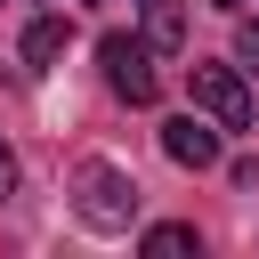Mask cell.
<instances>
[{
    "mask_svg": "<svg viewBox=\"0 0 259 259\" xmlns=\"http://www.w3.org/2000/svg\"><path fill=\"white\" fill-rule=\"evenodd\" d=\"M186 97L219 121V130H251V89H243V65H186Z\"/></svg>",
    "mask_w": 259,
    "mask_h": 259,
    "instance_id": "3957f363",
    "label": "cell"
},
{
    "mask_svg": "<svg viewBox=\"0 0 259 259\" xmlns=\"http://www.w3.org/2000/svg\"><path fill=\"white\" fill-rule=\"evenodd\" d=\"M235 65H243V73H259V16H243V24H235Z\"/></svg>",
    "mask_w": 259,
    "mask_h": 259,
    "instance_id": "ba28073f",
    "label": "cell"
},
{
    "mask_svg": "<svg viewBox=\"0 0 259 259\" xmlns=\"http://www.w3.org/2000/svg\"><path fill=\"white\" fill-rule=\"evenodd\" d=\"M138 16H146V40H154L162 57L186 49V0H138Z\"/></svg>",
    "mask_w": 259,
    "mask_h": 259,
    "instance_id": "8992f818",
    "label": "cell"
},
{
    "mask_svg": "<svg viewBox=\"0 0 259 259\" xmlns=\"http://www.w3.org/2000/svg\"><path fill=\"white\" fill-rule=\"evenodd\" d=\"M162 154H170L178 170H210V162H219V121H210L202 105H194V113H170V121H162Z\"/></svg>",
    "mask_w": 259,
    "mask_h": 259,
    "instance_id": "277c9868",
    "label": "cell"
},
{
    "mask_svg": "<svg viewBox=\"0 0 259 259\" xmlns=\"http://www.w3.org/2000/svg\"><path fill=\"white\" fill-rule=\"evenodd\" d=\"M0 194H16V154H8V138H0Z\"/></svg>",
    "mask_w": 259,
    "mask_h": 259,
    "instance_id": "9c48e42d",
    "label": "cell"
},
{
    "mask_svg": "<svg viewBox=\"0 0 259 259\" xmlns=\"http://www.w3.org/2000/svg\"><path fill=\"white\" fill-rule=\"evenodd\" d=\"M73 210H81V227H97V235H130V219H138V178H130L121 162L89 154V162L73 170Z\"/></svg>",
    "mask_w": 259,
    "mask_h": 259,
    "instance_id": "6da1fadb",
    "label": "cell"
},
{
    "mask_svg": "<svg viewBox=\"0 0 259 259\" xmlns=\"http://www.w3.org/2000/svg\"><path fill=\"white\" fill-rule=\"evenodd\" d=\"M210 8H227V16H243V0H210Z\"/></svg>",
    "mask_w": 259,
    "mask_h": 259,
    "instance_id": "30bf717a",
    "label": "cell"
},
{
    "mask_svg": "<svg viewBox=\"0 0 259 259\" xmlns=\"http://www.w3.org/2000/svg\"><path fill=\"white\" fill-rule=\"evenodd\" d=\"M138 251H146V259H178V251H202V235H194L186 219H162V227L138 235Z\"/></svg>",
    "mask_w": 259,
    "mask_h": 259,
    "instance_id": "52a82bcc",
    "label": "cell"
},
{
    "mask_svg": "<svg viewBox=\"0 0 259 259\" xmlns=\"http://www.w3.org/2000/svg\"><path fill=\"white\" fill-rule=\"evenodd\" d=\"M65 40H73V24H65L57 8H49V16H32V24H24V65H32V73H49V65L65 57Z\"/></svg>",
    "mask_w": 259,
    "mask_h": 259,
    "instance_id": "5b68a950",
    "label": "cell"
},
{
    "mask_svg": "<svg viewBox=\"0 0 259 259\" xmlns=\"http://www.w3.org/2000/svg\"><path fill=\"white\" fill-rule=\"evenodd\" d=\"M154 57H162V49H154L146 32H105V40H97L105 89H113V97H130V105H154V97H162V73H154Z\"/></svg>",
    "mask_w": 259,
    "mask_h": 259,
    "instance_id": "7a4b0ae2",
    "label": "cell"
}]
</instances>
